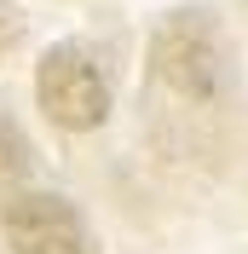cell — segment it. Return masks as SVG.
I'll return each mask as SVG.
<instances>
[{
    "instance_id": "cell-1",
    "label": "cell",
    "mask_w": 248,
    "mask_h": 254,
    "mask_svg": "<svg viewBox=\"0 0 248 254\" xmlns=\"http://www.w3.org/2000/svg\"><path fill=\"white\" fill-rule=\"evenodd\" d=\"M150 69L179 104H214L225 93V47L208 12H168L150 41Z\"/></svg>"
},
{
    "instance_id": "cell-2",
    "label": "cell",
    "mask_w": 248,
    "mask_h": 254,
    "mask_svg": "<svg viewBox=\"0 0 248 254\" xmlns=\"http://www.w3.org/2000/svg\"><path fill=\"white\" fill-rule=\"evenodd\" d=\"M35 98L52 127L63 133H93L110 116V81L81 47H52L35 64Z\"/></svg>"
},
{
    "instance_id": "cell-3",
    "label": "cell",
    "mask_w": 248,
    "mask_h": 254,
    "mask_svg": "<svg viewBox=\"0 0 248 254\" xmlns=\"http://www.w3.org/2000/svg\"><path fill=\"white\" fill-rule=\"evenodd\" d=\"M0 231L12 254H98L87 214L47 190H17L0 202Z\"/></svg>"
},
{
    "instance_id": "cell-4",
    "label": "cell",
    "mask_w": 248,
    "mask_h": 254,
    "mask_svg": "<svg viewBox=\"0 0 248 254\" xmlns=\"http://www.w3.org/2000/svg\"><path fill=\"white\" fill-rule=\"evenodd\" d=\"M17 41H23V17H17V6H12V0H0V58H6Z\"/></svg>"
}]
</instances>
